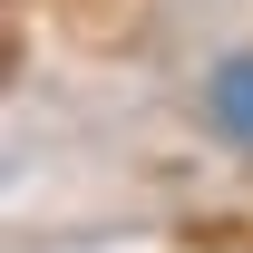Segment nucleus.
I'll use <instances>...</instances> for the list:
<instances>
[{
    "label": "nucleus",
    "instance_id": "obj_1",
    "mask_svg": "<svg viewBox=\"0 0 253 253\" xmlns=\"http://www.w3.org/2000/svg\"><path fill=\"white\" fill-rule=\"evenodd\" d=\"M195 117L214 126L224 146H244V156H253V49H234V59H214V68H205Z\"/></svg>",
    "mask_w": 253,
    "mask_h": 253
}]
</instances>
